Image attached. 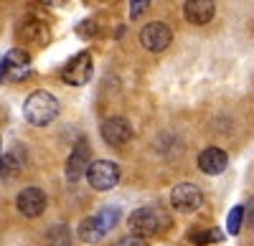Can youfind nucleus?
<instances>
[{
    "instance_id": "nucleus-1",
    "label": "nucleus",
    "mask_w": 254,
    "mask_h": 246,
    "mask_svg": "<svg viewBox=\"0 0 254 246\" xmlns=\"http://www.w3.org/2000/svg\"><path fill=\"white\" fill-rule=\"evenodd\" d=\"M127 226H130L132 236L147 239V236H155V234H160L171 226V216H168V211H163L160 206H142L127 218Z\"/></svg>"
},
{
    "instance_id": "nucleus-2",
    "label": "nucleus",
    "mask_w": 254,
    "mask_h": 246,
    "mask_svg": "<svg viewBox=\"0 0 254 246\" xmlns=\"http://www.w3.org/2000/svg\"><path fill=\"white\" fill-rule=\"evenodd\" d=\"M59 114V99L51 92H33L26 104H23V117L33 127H46Z\"/></svg>"
},
{
    "instance_id": "nucleus-3",
    "label": "nucleus",
    "mask_w": 254,
    "mask_h": 246,
    "mask_svg": "<svg viewBox=\"0 0 254 246\" xmlns=\"http://www.w3.org/2000/svg\"><path fill=\"white\" fill-rule=\"evenodd\" d=\"M87 180L94 191H112L120 183V168L112 160H94L87 168Z\"/></svg>"
},
{
    "instance_id": "nucleus-4",
    "label": "nucleus",
    "mask_w": 254,
    "mask_h": 246,
    "mask_svg": "<svg viewBox=\"0 0 254 246\" xmlns=\"http://www.w3.org/2000/svg\"><path fill=\"white\" fill-rule=\"evenodd\" d=\"M92 74H94L92 53H89V51H81V53H76V56L69 61L66 66H64L61 79L66 81V84H71V87H84V84L92 79Z\"/></svg>"
},
{
    "instance_id": "nucleus-5",
    "label": "nucleus",
    "mask_w": 254,
    "mask_h": 246,
    "mask_svg": "<svg viewBox=\"0 0 254 246\" xmlns=\"http://www.w3.org/2000/svg\"><path fill=\"white\" fill-rule=\"evenodd\" d=\"M173 41V31L168 23H163V20H153V23H147L142 31H140V44L145 51H165L168 46H171Z\"/></svg>"
},
{
    "instance_id": "nucleus-6",
    "label": "nucleus",
    "mask_w": 254,
    "mask_h": 246,
    "mask_svg": "<svg viewBox=\"0 0 254 246\" xmlns=\"http://www.w3.org/2000/svg\"><path fill=\"white\" fill-rule=\"evenodd\" d=\"M31 74V58L23 49H13L5 53V58L0 61V81L10 79V81H20Z\"/></svg>"
},
{
    "instance_id": "nucleus-7",
    "label": "nucleus",
    "mask_w": 254,
    "mask_h": 246,
    "mask_svg": "<svg viewBox=\"0 0 254 246\" xmlns=\"http://www.w3.org/2000/svg\"><path fill=\"white\" fill-rule=\"evenodd\" d=\"M171 203H173L176 211L190 213L203 203V193L198 191V186H193V183H181V186H176L173 193H171Z\"/></svg>"
},
{
    "instance_id": "nucleus-8",
    "label": "nucleus",
    "mask_w": 254,
    "mask_h": 246,
    "mask_svg": "<svg viewBox=\"0 0 254 246\" xmlns=\"http://www.w3.org/2000/svg\"><path fill=\"white\" fill-rule=\"evenodd\" d=\"M102 140L112 148H122L125 142L132 140V127L125 117H110L102 122Z\"/></svg>"
},
{
    "instance_id": "nucleus-9",
    "label": "nucleus",
    "mask_w": 254,
    "mask_h": 246,
    "mask_svg": "<svg viewBox=\"0 0 254 246\" xmlns=\"http://www.w3.org/2000/svg\"><path fill=\"white\" fill-rule=\"evenodd\" d=\"M18 211L26 218H38L46 211V193L41 188H23L18 193Z\"/></svg>"
},
{
    "instance_id": "nucleus-10",
    "label": "nucleus",
    "mask_w": 254,
    "mask_h": 246,
    "mask_svg": "<svg viewBox=\"0 0 254 246\" xmlns=\"http://www.w3.org/2000/svg\"><path fill=\"white\" fill-rule=\"evenodd\" d=\"M89 155H92L89 142H87V140H79V142H76V148H74L71 155H69V160H66V178H69L71 183H76L81 175H87Z\"/></svg>"
},
{
    "instance_id": "nucleus-11",
    "label": "nucleus",
    "mask_w": 254,
    "mask_h": 246,
    "mask_svg": "<svg viewBox=\"0 0 254 246\" xmlns=\"http://www.w3.org/2000/svg\"><path fill=\"white\" fill-rule=\"evenodd\" d=\"M214 13H216L214 0H186V5H183V15L196 26L208 23V20L214 18Z\"/></svg>"
},
{
    "instance_id": "nucleus-12",
    "label": "nucleus",
    "mask_w": 254,
    "mask_h": 246,
    "mask_svg": "<svg viewBox=\"0 0 254 246\" xmlns=\"http://www.w3.org/2000/svg\"><path fill=\"white\" fill-rule=\"evenodd\" d=\"M229 165V157L221 148H206L201 155H198V168L206 173V175H219L224 173Z\"/></svg>"
},
{
    "instance_id": "nucleus-13",
    "label": "nucleus",
    "mask_w": 254,
    "mask_h": 246,
    "mask_svg": "<svg viewBox=\"0 0 254 246\" xmlns=\"http://www.w3.org/2000/svg\"><path fill=\"white\" fill-rule=\"evenodd\" d=\"M20 38L28 41V44H46L49 41V28L44 20H38L36 15H28L20 20V28H18Z\"/></svg>"
},
{
    "instance_id": "nucleus-14",
    "label": "nucleus",
    "mask_w": 254,
    "mask_h": 246,
    "mask_svg": "<svg viewBox=\"0 0 254 246\" xmlns=\"http://www.w3.org/2000/svg\"><path fill=\"white\" fill-rule=\"evenodd\" d=\"M20 168H23V157H20L18 150H10V152H5L3 157H0V175H3V178L18 175Z\"/></svg>"
},
{
    "instance_id": "nucleus-15",
    "label": "nucleus",
    "mask_w": 254,
    "mask_h": 246,
    "mask_svg": "<svg viewBox=\"0 0 254 246\" xmlns=\"http://www.w3.org/2000/svg\"><path fill=\"white\" fill-rule=\"evenodd\" d=\"M79 236H81V241H87V244H97V241L104 236V231H102V226H99L97 216H89V218H84V221H81Z\"/></svg>"
},
{
    "instance_id": "nucleus-16",
    "label": "nucleus",
    "mask_w": 254,
    "mask_h": 246,
    "mask_svg": "<svg viewBox=\"0 0 254 246\" xmlns=\"http://www.w3.org/2000/svg\"><path fill=\"white\" fill-rule=\"evenodd\" d=\"M71 244V231L64 223H56L46 231V246H69Z\"/></svg>"
},
{
    "instance_id": "nucleus-17",
    "label": "nucleus",
    "mask_w": 254,
    "mask_h": 246,
    "mask_svg": "<svg viewBox=\"0 0 254 246\" xmlns=\"http://www.w3.org/2000/svg\"><path fill=\"white\" fill-rule=\"evenodd\" d=\"M97 221H99V226H102V231H104V234L112 231V229L117 226V221H120V208H115V206L102 208V211L97 213Z\"/></svg>"
},
{
    "instance_id": "nucleus-18",
    "label": "nucleus",
    "mask_w": 254,
    "mask_h": 246,
    "mask_svg": "<svg viewBox=\"0 0 254 246\" xmlns=\"http://www.w3.org/2000/svg\"><path fill=\"white\" fill-rule=\"evenodd\" d=\"M242 218H244V206H234V208H231V213H229V218H226V231H229L231 236L239 234Z\"/></svg>"
},
{
    "instance_id": "nucleus-19",
    "label": "nucleus",
    "mask_w": 254,
    "mask_h": 246,
    "mask_svg": "<svg viewBox=\"0 0 254 246\" xmlns=\"http://www.w3.org/2000/svg\"><path fill=\"white\" fill-rule=\"evenodd\" d=\"M190 239H193L196 244H208V241H219L221 234L219 231H193V234H190Z\"/></svg>"
},
{
    "instance_id": "nucleus-20",
    "label": "nucleus",
    "mask_w": 254,
    "mask_h": 246,
    "mask_svg": "<svg viewBox=\"0 0 254 246\" xmlns=\"http://www.w3.org/2000/svg\"><path fill=\"white\" fill-rule=\"evenodd\" d=\"M147 5H150V0H132L130 15H132V18H140V15H142V10H147Z\"/></svg>"
},
{
    "instance_id": "nucleus-21",
    "label": "nucleus",
    "mask_w": 254,
    "mask_h": 246,
    "mask_svg": "<svg viewBox=\"0 0 254 246\" xmlns=\"http://www.w3.org/2000/svg\"><path fill=\"white\" fill-rule=\"evenodd\" d=\"M117 246H147V241L140 239V236H127V239H122Z\"/></svg>"
},
{
    "instance_id": "nucleus-22",
    "label": "nucleus",
    "mask_w": 254,
    "mask_h": 246,
    "mask_svg": "<svg viewBox=\"0 0 254 246\" xmlns=\"http://www.w3.org/2000/svg\"><path fill=\"white\" fill-rule=\"evenodd\" d=\"M41 3H44V5H61V3H66V0H41Z\"/></svg>"
}]
</instances>
